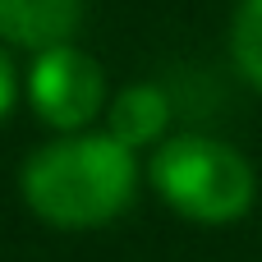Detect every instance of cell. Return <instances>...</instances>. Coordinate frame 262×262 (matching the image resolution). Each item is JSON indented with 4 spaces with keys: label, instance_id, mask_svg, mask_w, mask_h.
<instances>
[{
    "label": "cell",
    "instance_id": "3",
    "mask_svg": "<svg viewBox=\"0 0 262 262\" xmlns=\"http://www.w3.org/2000/svg\"><path fill=\"white\" fill-rule=\"evenodd\" d=\"M28 101L41 115V124H51L60 134H78L106 106V74L88 51H78L69 41L46 46V51H37V60L28 69Z\"/></svg>",
    "mask_w": 262,
    "mask_h": 262
},
{
    "label": "cell",
    "instance_id": "2",
    "mask_svg": "<svg viewBox=\"0 0 262 262\" xmlns=\"http://www.w3.org/2000/svg\"><path fill=\"white\" fill-rule=\"evenodd\" d=\"M147 175H152V189L161 193V203L193 226H230V221L249 216V207L258 198V175H253L249 157L207 134L166 138L152 152Z\"/></svg>",
    "mask_w": 262,
    "mask_h": 262
},
{
    "label": "cell",
    "instance_id": "1",
    "mask_svg": "<svg viewBox=\"0 0 262 262\" xmlns=\"http://www.w3.org/2000/svg\"><path fill=\"white\" fill-rule=\"evenodd\" d=\"M23 203L55 230H97L138 193V157L111 134H64L18 170Z\"/></svg>",
    "mask_w": 262,
    "mask_h": 262
},
{
    "label": "cell",
    "instance_id": "6",
    "mask_svg": "<svg viewBox=\"0 0 262 262\" xmlns=\"http://www.w3.org/2000/svg\"><path fill=\"white\" fill-rule=\"evenodd\" d=\"M230 55L249 88L262 92V0H239L230 18Z\"/></svg>",
    "mask_w": 262,
    "mask_h": 262
},
{
    "label": "cell",
    "instance_id": "7",
    "mask_svg": "<svg viewBox=\"0 0 262 262\" xmlns=\"http://www.w3.org/2000/svg\"><path fill=\"white\" fill-rule=\"evenodd\" d=\"M14 101H18V74H14V64H9V55L0 51V120L14 111Z\"/></svg>",
    "mask_w": 262,
    "mask_h": 262
},
{
    "label": "cell",
    "instance_id": "5",
    "mask_svg": "<svg viewBox=\"0 0 262 262\" xmlns=\"http://www.w3.org/2000/svg\"><path fill=\"white\" fill-rule=\"evenodd\" d=\"M166 124H170V97H166V88H157V83H129V88L106 106V134L120 138V143L134 147V152L161 143Z\"/></svg>",
    "mask_w": 262,
    "mask_h": 262
},
{
    "label": "cell",
    "instance_id": "4",
    "mask_svg": "<svg viewBox=\"0 0 262 262\" xmlns=\"http://www.w3.org/2000/svg\"><path fill=\"white\" fill-rule=\"evenodd\" d=\"M83 0H0V41L46 51L78 32Z\"/></svg>",
    "mask_w": 262,
    "mask_h": 262
}]
</instances>
